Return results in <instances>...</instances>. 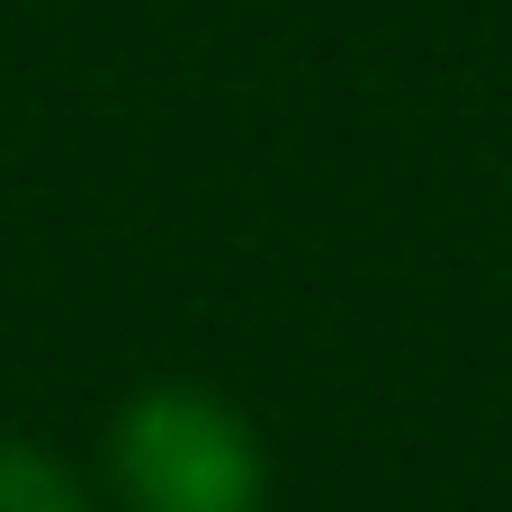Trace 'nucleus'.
I'll use <instances>...</instances> for the list:
<instances>
[{"label": "nucleus", "instance_id": "obj_1", "mask_svg": "<svg viewBox=\"0 0 512 512\" xmlns=\"http://www.w3.org/2000/svg\"><path fill=\"white\" fill-rule=\"evenodd\" d=\"M99 477L117 512H270V450L216 387L153 378L108 414Z\"/></svg>", "mask_w": 512, "mask_h": 512}, {"label": "nucleus", "instance_id": "obj_2", "mask_svg": "<svg viewBox=\"0 0 512 512\" xmlns=\"http://www.w3.org/2000/svg\"><path fill=\"white\" fill-rule=\"evenodd\" d=\"M0 512H99V495L54 441L0 432Z\"/></svg>", "mask_w": 512, "mask_h": 512}]
</instances>
